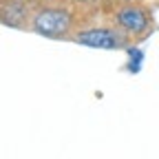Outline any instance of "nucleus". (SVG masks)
Instances as JSON below:
<instances>
[{
    "label": "nucleus",
    "mask_w": 159,
    "mask_h": 159,
    "mask_svg": "<svg viewBox=\"0 0 159 159\" xmlns=\"http://www.w3.org/2000/svg\"><path fill=\"white\" fill-rule=\"evenodd\" d=\"M73 18L66 9H60V7H44L40 9L33 18V29L40 35H47V38H60L64 35L71 29Z\"/></svg>",
    "instance_id": "obj_1"
},
{
    "label": "nucleus",
    "mask_w": 159,
    "mask_h": 159,
    "mask_svg": "<svg viewBox=\"0 0 159 159\" xmlns=\"http://www.w3.org/2000/svg\"><path fill=\"white\" fill-rule=\"evenodd\" d=\"M75 42L93 49H119L124 44V38L113 29H86L75 35Z\"/></svg>",
    "instance_id": "obj_2"
},
{
    "label": "nucleus",
    "mask_w": 159,
    "mask_h": 159,
    "mask_svg": "<svg viewBox=\"0 0 159 159\" xmlns=\"http://www.w3.org/2000/svg\"><path fill=\"white\" fill-rule=\"evenodd\" d=\"M117 25L122 27L126 33H133V35H139L148 29V16L142 7H135V5H128V7H122L117 11Z\"/></svg>",
    "instance_id": "obj_3"
}]
</instances>
